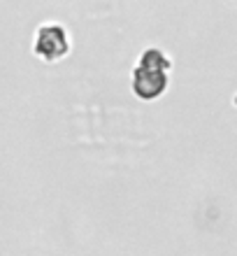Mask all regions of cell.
<instances>
[{"label":"cell","instance_id":"cell-2","mask_svg":"<svg viewBox=\"0 0 237 256\" xmlns=\"http://www.w3.org/2000/svg\"><path fill=\"white\" fill-rule=\"evenodd\" d=\"M170 86V72H163V70H149V68H133V74H130V88L133 94L144 102L158 100L165 96Z\"/></svg>","mask_w":237,"mask_h":256},{"label":"cell","instance_id":"cell-1","mask_svg":"<svg viewBox=\"0 0 237 256\" xmlns=\"http://www.w3.org/2000/svg\"><path fill=\"white\" fill-rule=\"evenodd\" d=\"M33 56H37L44 63H58L72 52L68 28L56 21H47L35 28L33 35Z\"/></svg>","mask_w":237,"mask_h":256},{"label":"cell","instance_id":"cell-3","mask_svg":"<svg viewBox=\"0 0 237 256\" xmlns=\"http://www.w3.org/2000/svg\"><path fill=\"white\" fill-rule=\"evenodd\" d=\"M137 66L149 68V70H163V72H170L172 58H170L161 47H147V49H142V54H140V58H137Z\"/></svg>","mask_w":237,"mask_h":256}]
</instances>
